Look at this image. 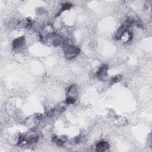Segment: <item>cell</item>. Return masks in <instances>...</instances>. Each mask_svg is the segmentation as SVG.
<instances>
[{
  "instance_id": "8992f818",
  "label": "cell",
  "mask_w": 152,
  "mask_h": 152,
  "mask_svg": "<svg viewBox=\"0 0 152 152\" xmlns=\"http://www.w3.org/2000/svg\"><path fill=\"white\" fill-rule=\"evenodd\" d=\"M38 139H39V137L38 136H30L29 137H28V138L26 140V142L28 144H32L35 143L38 141Z\"/></svg>"
},
{
  "instance_id": "30bf717a",
  "label": "cell",
  "mask_w": 152,
  "mask_h": 152,
  "mask_svg": "<svg viewBox=\"0 0 152 152\" xmlns=\"http://www.w3.org/2000/svg\"><path fill=\"white\" fill-rule=\"evenodd\" d=\"M76 100L72 96H68L66 98L65 103L67 104H74Z\"/></svg>"
},
{
  "instance_id": "8fae6325",
  "label": "cell",
  "mask_w": 152,
  "mask_h": 152,
  "mask_svg": "<svg viewBox=\"0 0 152 152\" xmlns=\"http://www.w3.org/2000/svg\"><path fill=\"white\" fill-rule=\"evenodd\" d=\"M26 140V138L24 136H20L18 138V145H20V144H22Z\"/></svg>"
},
{
  "instance_id": "5b68a950",
  "label": "cell",
  "mask_w": 152,
  "mask_h": 152,
  "mask_svg": "<svg viewBox=\"0 0 152 152\" xmlns=\"http://www.w3.org/2000/svg\"><path fill=\"white\" fill-rule=\"evenodd\" d=\"M128 26L125 25V24L121 26V27L119 28L118 30L117 34H116V36H115L116 39L117 40L121 39V37H122L123 36V35H124V33H126V32L128 30Z\"/></svg>"
},
{
  "instance_id": "ba28073f",
  "label": "cell",
  "mask_w": 152,
  "mask_h": 152,
  "mask_svg": "<svg viewBox=\"0 0 152 152\" xmlns=\"http://www.w3.org/2000/svg\"><path fill=\"white\" fill-rule=\"evenodd\" d=\"M122 76L121 75H117L115 77H112L111 80V84H113L120 81L122 80Z\"/></svg>"
},
{
  "instance_id": "7a4b0ae2",
  "label": "cell",
  "mask_w": 152,
  "mask_h": 152,
  "mask_svg": "<svg viewBox=\"0 0 152 152\" xmlns=\"http://www.w3.org/2000/svg\"><path fill=\"white\" fill-rule=\"evenodd\" d=\"M109 66L106 64H103L100 66L99 70L97 73V77L100 81H106L108 78V71Z\"/></svg>"
},
{
  "instance_id": "3957f363",
  "label": "cell",
  "mask_w": 152,
  "mask_h": 152,
  "mask_svg": "<svg viewBox=\"0 0 152 152\" xmlns=\"http://www.w3.org/2000/svg\"><path fill=\"white\" fill-rule=\"evenodd\" d=\"M25 44V39L24 37H19L13 42V48L14 50H18L23 48Z\"/></svg>"
},
{
  "instance_id": "6da1fadb",
  "label": "cell",
  "mask_w": 152,
  "mask_h": 152,
  "mask_svg": "<svg viewBox=\"0 0 152 152\" xmlns=\"http://www.w3.org/2000/svg\"><path fill=\"white\" fill-rule=\"evenodd\" d=\"M64 52H65L66 58L68 59H72L79 54L80 50L77 46L66 45L64 47Z\"/></svg>"
},
{
  "instance_id": "52a82bcc",
  "label": "cell",
  "mask_w": 152,
  "mask_h": 152,
  "mask_svg": "<svg viewBox=\"0 0 152 152\" xmlns=\"http://www.w3.org/2000/svg\"><path fill=\"white\" fill-rule=\"evenodd\" d=\"M72 6H73V5H72L71 4L68 3H66L65 4H62V8L61 9L60 13H58V15H60V13L63 12L64 11H65V10H67L70 9L72 7Z\"/></svg>"
},
{
  "instance_id": "9c48e42d",
  "label": "cell",
  "mask_w": 152,
  "mask_h": 152,
  "mask_svg": "<svg viewBox=\"0 0 152 152\" xmlns=\"http://www.w3.org/2000/svg\"><path fill=\"white\" fill-rule=\"evenodd\" d=\"M52 141L54 142L58 146H62L64 144V141H62L60 138H58V137H54L52 138Z\"/></svg>"
},
{
  "instance_id": "277c9868",
  "label": "cell",
  "mask_w": 152,
  "mask_h": 152,
  "mask_svg": "<svg viewBox=\"0 0 152 152\" xmlns=\"http://www.w3.org/2000/svg\"><path fill=\"white\" fill-rule=\"evenodd\" d=\"M110 145L109 142L106 141H100L97 144L96 146V150L99 152H102L107 150L109 149Z\"/></svg>"
}]
</instances>
